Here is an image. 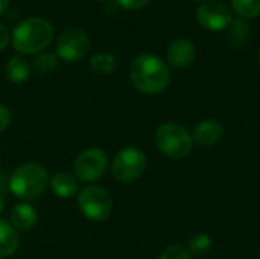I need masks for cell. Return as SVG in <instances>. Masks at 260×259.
<instances>
[{
	"instance_id": "20",
	"label": "cell",
	"mask_w": 260,
	"mask_h": 259,
	"mask_svg": "<svg viewBox=\"0 0 260 259\" xmlns=\"http://www.w3.org/2000/svg\"><path fill=\"white\" fill-rule=\"evenodd\" d=\"M158 259H192V255L189 253L187 247L183 246H169L163 250Z\"/></svg>"
},
{
	"instance_id": "17",
	"label": "cell",
	"mask_w": 260,
	"mask_h": 259,
	"mask_svg": "<svg viewBox=\"0 0 260 259\" xmlns=\"http://www.w3.org/2000/svg\"><path fill=\"white\" fill-rule=\"evenodd\" d=\"M37 73L40 75H47L56 70L58 67V56L53 52H47L43 50L40 53H37L32 60V66H30Z\"/></svg>"
},
{
	"instance_id": "19",
	"label": "cell",
	"mask_w": 260,
	"mask_h": 259,
	"mask_svg": "<svg viewBox=\"0 0 260 259\" xmlns=\"http://www.w3.org/2000/svg\"><path fill=\"white\" fill-rule=\"evenodd\" d=\"M232 8L242 18H254L260 15V0H232Z\"/></svg>"
},
{
	"instance_id": "14",
	"label": "cell",
	"mask_w": 260,
	"mask_h": 259,
	"mask_svg": "<svg viewBox=\"0 0 260 259\" xmlns=\"http://www.w3.org/2000/svg\"><path fill=\"white\" fill-rule=\"evenodd\" d=\"M20 244L18 232L12 227V224L3 218H0V258H6L15 253Z\"/></svg>"
},
{
	"instance_id": "15",
	"label": "cell",
	"mask_w": 260,
	"mask_h": 259,
	"mask_svg": "<svg viewBox=\"0 0 260 259\" xmlns=\"http://www.w3.org/2000/svg\"><path fill=\"white\" fill-rule=\"evenodd\" d=\"M30 64L26 61V58L17 55L8 60L6 67H5V75L8 81L14 84H23L29 79L30 76Z\"/></svg>"
},
{
	"instance_id": "11",
	"label": "cell",
	"mask_w": 260,
	"mask_h": 259,
	"mask_svg": "<svg viewBox=\"0 0 260 259\" xmlns=\"http://www.w3.org/2000/svg\"><path fill=\"white\" fill-rule=\"evenodd\" d=\"M224 136V127L216 119H206L195 125L192 131V140L200 147L216 145Z\"/></svg>"
},
{
	"instance_id": "23",
	"label": "cell",
	"mask_w": 260,
	"mask_h": 259,
	"mask_svg": "<svg viewBox=\"0 0 260 259\" xmlns=\"http://www.w3.org/2000/svg\"><path fill=\"white\" fill-rule=\"evenodd\" d=\"M6 191H9V176L5 169H0V195L3 197Z\"/></svg>"
},
{
	"instance_id": "5",
	"label": "cell",
	"mask_w": 260,
	"mask_h": 259,
	"mask_svg": "<svg viewBox=\"0 0 260 259\" xmlns=\"http://www.w3.org/2000/svg\"><path fill=\"white\" fill-rule=\"evenodd\" d=\"M78 208L87 220L102 223L108 220L113 212V198L105 188L88 185L78 194Z\"/></svg>"
},
{
	"instance_id": "22",
	"label": "cell",
	"mask_w": 260,
	"mask_h": 259,
	"mask_svg": "<svg viewBox=\"0 0 260 259\" xmlns=\"http://www.w3.org/2000/svg\"><path fill=\"white\" fill-rule=\"evenodd\" d=\"M11 121H12L11 110H9L6 105L0 104V133H2V131H5V130L9 127Z\"/></svg>"
},
{
	"instance_id": "10",
	"label": "cell",
	"mask_w": 260,
	"mask_h": 259,
	"mask_svg": "<svg viewBox=\"0 0 260 259\" xmlns=\"http://www.w3.org/2000/svg\"><path fill=\"white\" fill-rule=\"evenodd\" d=\"M197 56V47L190 40L177 38L174 40L166 52L168 66L174 69H186L189 67Z\"/></svg>"
},
{
	"instance_id": "28",
	"label": "cell",
	"mask_w": 260,
	"mask_h": 259,
	"mask_svg": "<svg viewBox=\"0 0 260 259\" xmlns=\"http://www.w3.org/2000/svg\"><path fill=\"white\" fill-rule=\"evenodd\" d=\"M257 58H259V64H260V50H259V56H257Z\"/></svg>"
},
{
	"instance_id": "16",
	"label": "cell",
	"mask_w": 260,
	"mask_h": 259,
	"mask_svg": "<svg viewBox=\"0 0 260 259\" xmlns=\"http://www.w3.org/2000/svg\"><path fill=\"white\" fill-rule=\"evenodd\" d=\"M90 69L98 76H107V75H111L117 69V60L114 55L107 53V52L96 53L90 60Z\"/></svg>"
},
{
	"instance_id": "21",
	"label": "cell",
	"mask_w": 260,
	"mask_h": 259,
	"mask_svg": "<svg viewBox=\"0 0 260 259\" xmlns=\"http://www.w3.org/2000/svg\"><path fill=\"white\" fill-rule=\"evenodd\" d=\"M117 5L123 9H128V11H137V9H142L143 6H146L151 0H116Z\"/></svg>"
},
{
	"instance_id": "1",
	"label": "cell",
	"mask_w": 260,
	"mask_h": 259,
	"mask_svg": "<svg viewBox=\"0 0 260 259\" xmlns=\"http://www.w3.org/2000/svg\"><path fill=\"white\" fill-rule=\"evenodd\" d=\"M129 79L136 90L143 95L161 93L171 81L168 63L154 53L137 55L129 67Z\"/></svg>"
},
{
	"instance_id": "13",
	"label": "cell",
	"mask_w": 260,
	"mask_h": 259,
	"mask_svg": "<svg viewBox=\"0 0 260 259\" xmlns=\"http://www.w3.org/2000/svg\"><path fill=\"white\" fill-rule=\"evenodd\" d=\"M49 186L52 192L58 198H62V200H69L75 197L79 191L78 179L72 172H67V171H59L53 174L49 180Z\"/></svg>"
},
{
	"instance_id": "7",
	"label": "cell",
	"mask_w": 260,
	"mask_h": 259,
	"mask_svg": "<svg viewBox=\"0 0 260 259\" xmlns=\"http://www.w3.org/2000/svg\"><path fill=\"white\" fill-rule=\"evenodd\" d=\"M108 163V156L102 148H87L75 159L73 176L78 179V182L93 183L107 172Z\"/></svg>"
},
{
	"instance_id": "9",
	"label": "cell",
	"mask_w": 260,
	"mask_h": 259,
	"mask_svg": "<svg viewBox=\"0 0 260 259\" xmlns=\"http://www.w3.org/2000/svg\"><path fill=\"white\" fill-rule=\"evenodd\" d=\"M197 20L201 27L219 32L233 23V11L222 0H206L197 9Z\"/></svg>"
},
{
	"instance_id": "18",
	"label": "cell",
	"mask_w": 260,
	"mask_h": 259,
	"mask_svg": "<svg viewBox=\"0 0 260 259\" xmlns=\"http://www.w3.org/2000/svg\"><path fill=\"white\" fill-rule=\"evenodd\" d=\"M212 249V238L207 234H195L187 244V250L192 256H204Z\"/></svg>"
},
{
	"instance_id": "25",
	"label": "cell",
	"mask_w": 260,
	"mask_h": 259,
	"mask_svg": "<svg viewBox=\"0 0 260 259\" xmlns=\"http://www.w3.org/2000/svg\"><path fill=\"white\" fill-rule=\"evenodd\" d=\"M9 9V0H0V15H3Z\"/></svg>"
},
{
	"instance_id": "24",
	"label": "cell",
	"mask_w": 260,
	"mask_h": 259,
	"mask_svg": "<svg viewBox=\"0 0 260 259\" xmlns=\"http://www.w3.org/2000/svg\"><path fill=\"white\" fill-rule=\"evenodd\" d=\"M9 31H8V27L3 24V23H0V52L8 46V43H9Z\"/></svg>"
},
{
	"instance_id": "27",
	"label": "cell",
	"mask_w": 260,
	"mask_h": 259,
	"mask_svg": "<svg viewBox=\"0 0 260 259\" xmlns=\"http://www.w3.org/2000/svg\"><path fill=\"white\" fill-rule=\"evenodd\" d=\"M192 2H206V0H192Z\"/></svg>"
},
{
	"instance_id": "2",
	"label": "cell",
	"mask_w": 260,
	"mask_h": 259,
	"mask_svg": "<svg viewBox=\"0 0 260 259\" xmlns=\"http://www.w3.org/2000/svg\"><path fill=\"white\" fill-rule=\"evenodd\" d=\"M53 40V26L43 17H27L12 32V47L20 55H37Z\"/></svg>"
},
{
	"instance_id": "3",
	"label": "cell",
	"mask_w": 260,
	"mask_h": 259,
	"mask_svg": "<svg viewBox=\"0 0 260 259\" xmlns=\"http://www.w3.org/2000/svg\"><path fill=\"white\" fill-rule=\"evenodd\" d=\"M49 174L46 168L35 162L18 165L9 174V192L21 202L37 200L49 186Z\"/></svg>"
},
{
	"instance_id": "29",
	"label": "cell",
	"mask_w": 260,
	"mask_h": 259,
	"mask_svg": "<svg viewBox=\"0 0 260 259\" xmlns=\"http://www.w3.org/2000/svg\"><path fill=\"white\" fill-rule=\"evenodd\" d=\"M0 259H2V258H0Z\"/></svg>"
},
{
	"instance_id": "6",
	"label": "cell",
	"mask_w": 260,
	"mask_h": 259,
	"mask_svg": "<svg viewBox=\"0 0 260 259\" xmlns=\"http://www.w3.org/2000/svg\"><path fill=\"white\" fill-rule=\"evenodd\" d=\"M146 154L137 147L122 148L111 162V174L120 183L137 180L146 169Z\"/></svg>"
},
{
	"instance_id": "4",
	"label": "cell",
	"mask_w": 260,
	"mask_h": 259,
	"mask_svg": "<svg viewBox=\"0 0 260 259\" xmlns=\"http://www.w3.org/2000/svg\"><path fill=\"white\" fill-rule=\"evenodd\" d=\"M155 147L168 159L181 160L192 153V134L180 124L166 122L155 131Z\"/></svg>"
},
{
	"instance_id": "8",
	"label": "cell",
	"mask_w": 260,
	"mask_h": 259,
	"mask_svg": "<svg viewBox=\"0 0 260 259\" xmlns=\"http://www.w3.org/2000/svg\"><path fill=\"white\" fill-rule=\"evenodd\" d=\"M90 44V37L85 31L70 27L56 40V56L66 63H78L88 53Z\"/></svg>"
},
{
	"instance_id": "26",
	"label": "cell",
	"mask_w": 260,
	"mask_h": 259,
	"mask_svg": "<svg viewBox=\"0 0 260 259\" xmlns=\"http://www.w3.org/2000/svg\"><path fill=\"white\" fill-rule=\"evenodd\" d=\"M3 209H5V198L0 195V214L3 212Z\"/></svg>"
},
{
	"instance_id": "12",
	"label": "cell",
	"mask_w": 260,
	"mask_h": 259,
	"mask_svg": "<svg viewBox=\"0 0 260 259\" xmlns=\"http://www.w3.org/2000/svg\"><path fill=\"white\" fill-rule=\"evenodd\" d=\"M9 223L12 224V227L17 232H27L30 229H34V226L38 221V214L35 211V208L30 203L21 202L17 203L9 214Z\"/></svg>"
}]
</instances>
